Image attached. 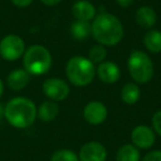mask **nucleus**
I'll list each match as a JSON object with an SVG mask.
<instances>
[{"label":"nucleus","instance_id":"nucleus-1","mask_svg":"<svg viewBox=\"0 0 161 161\" xmlns=\"http://www.w3.org/2000/svg\"><path fill=\"white\" fill-rule=\"evenodd\" d=\"M124 25L115 14L102 12L92 22V36L104 47H115L124 38Z\"/></svg>","mask_w":161,"mask_h":161},{"label":"nucleus","instance_id":"nucleus-2","mask_svg":"<svg viewBox=\"0 0 161 161\" xmlns=\"http://www.w3.org/2000/svg\"><path fill=\"white\" fill-rule=\"evenodd\" d=\"M38 117L36 104L25 97H16L10 99L5 106V118L11 126L19 129L28 128Z\"/></svg>","mask_w":161,"mask_h":161},{"label":"nucleus","instance_id":"nucleus-3","mask_svg":"<svg viewBox=\"0 0 161 161\" xmlns=\"http://www.w3.org/2000/svg\"><path fill=\"white\" fill-rule=\"evenodd\" d=\"M65 74L67 80L77 87L87 86L94 80L96 75V67L88 58L76 55L72 56L66 63Z\"/></svg>","mask_w":161,"mask_h":161},{"label":"nucleus","instance_id":"nucleus-4","mask_svg":"<svg viewBox=\"0 0 161 161\" xmlns=\"http://www.w3.org/2000/svg\"><path fill=\"white\" fill-rule=\"evenodd\" d=\"M23 66L30 75H43L52 66V55L43 45H31L23 54Z\"/></svg>","mask_w":161,"mask_h":161},{"label":"nucleus","instance_id":"nucleus-5","mask_svg":"<svg viewBox=\"0 0 161 161\" xmlns=\"http://www.w3.org/2000/svg\"><path fill=\"white\" fill-rule=\"evenodd\" d=\"M127 67L130 76L137 84H146L153 76V63L150 56L141 50H134L129 54Z\"/></svg>","mask_w":161,"mask_h":161},{"label":"nucleus","instance_id":"nucleus-6","mask_svg":"<svg viewBox=\"0 0 161 161\" xmlns=\"http://www.w3.org/2000/svg\"><path fill=\"white\" fill-rule=\"evenodd\" d=\"M25 52V41L16 34H9L0 41V55L6 61H16Z\"/></svg>","mask_w":161,"mask_h":161},{"label":"nucleus","instance_id":"nucleus-7","mask_svg":"<svg viewBox=\"0 0 161 161\" xmlns=\"http://www.w3.org/2000/svg\"><path fill=\"white\" fill-rule=\"evenodd\" d=\"M42 91L44 95L53 102H62L66 99L69 94V84L64 80L58 77L47 78L43 82Z\"/></svg>","mask_w":161,"mask_h":161},{"label":"nucleus","instance_id":"nucleus-8","mask_svg":"<svg viewBox=\"0 0 161 161\" xmlns=\"http://www.w3.org/2000/svg\"><path fill=\"white\" fill-rule=\"evenodd\" d=\"M107 107L99 101H92L85 105L83 117L90 125H101L107 118Z\"/></svg>","mask_w":161,"mask_h":161},{"label":"nucleus","instance_id":"nucleus-9","mask_svg":"<svg viewBox=\"0 0 161 161\" xmlns=\"http://www.w3.org/2000/svg\"><path fill=\"white\" fill-rule=\"evenodd\" d=\"M132 145L138 149H149L156 141V134L153 129L146 125H139L131 131Z\"/></svg>","mask_w":161,"mask_h":161},{"label":"nucleus","instance_id":"nucleus-10","mask_svg":"<svg viewBox=\"0 0 161 161\" xmlns=\"http://www.w3.org/2000/svg\"><path fill=\"white\" fill-rule=\"evenodd\" d=\"M106 148L97 141H91L80 148L78 159L80 161H106Z\"/></svg>","mask_w":161,"mask_h":161},{"label":"nucleus","instance_id":"nucleus-11","mask_svg":"<svg viewBox=\"0 0 161 161\" xmlns=\"http://www.w3.org/2000/svg\"><path fill=\"white\" fill-rule=\"evenodd\" d=\"M96 75L105 84H114L120 78V69L112 61H104L96 67Z\"/></svg>","mask_w":161,"mask_h":161},{"label":"nucleus","instance_id":"nucleus-12","mask_svg":"<svg viewBox=\"0 0 161 161\" xmlns=\"http://www.w3.org/2000/svg\"><path fill=\"white\" fill-rule=\"evenodd\" d=\"M72 14L75 20L91 22L97 16V11L95 6L88 0H77L72 6Z\"/></svg>","mask_w":161,"mask_h":161},{"label":"nucleus","instance_id":"nucleus-13","mask_svg":"<svg viewBox=\"0 0 161 161\" xmlns=\"http://www.w3.org/2000/svg\"><path fill=\"white\" fill-rule=\"evenodd\" d=\"M135 19L141 28L150 30L157 22V14L150 6H142L136 11Z\"/></svg>","mask_w":161,"mask_h":161},{"label":"nucleus","instance_id":"nucleus-14","mask_svg":"<svg viewBox=\"0 0 161 161\" xmlns=\"http://www.w3.org/2000/svg\"><path fill=\"white\" fill-rule=\"evenodd\" d=\"M30 74L25 69H17L8 75L7 83L12 91H21L29 84Z\"/></svg>","mask_w":161,"mask_h":161},{"label":"nucleus","instance_id":"nucleus-15","mask_svg":"<svg viewBox=\"0 0 161 161\" xmlns=\"http://www.w3.org/2000/svg\"><path fill=\"white\" fill-rule=\"evenodd\" d=\"M60 113V108L56 102L53 101H45L39 106L38 108V117L40 120L44 123L52 121L58 117Z\"/></svg>","mask_w":161,"mask_h":161},{"label":"nucleus","instance_id":"nucleus-16","mask_svg":"<svg viewBox=\"0 0 161 161\" xmlns=\"http://www.w3.org/2000/svg\"><path fill=\"white\" fill-rule=\"evenodd\" d=\"M143 44L149 52L158 54L161 52V31L150 29L143 36Z\"/></svg>","mask_w":161,"mask_h":161},{"label":"nucleus","instance_id":"nucleus-17","mask_svg":"<svg viewBox=\"0 0 161 161\" xmlns=\"http://www.w3.org/2000/svg\"><path fill=\"white\" fill-rule=\"evenodd\" d=\"M69 32L76 40H85L92 34V23L87 21L75 20L71 25Z\"/></svg>","mask_w":161,"mask_h":161},{"label":"nucleus","instance_id":"nucleus-18","mask_svg":"<svg viewBox=\"0 0 161 161\" xmlns=\"http://www.w3.org/2000/svg\"><path fill=\"white\" fill-rule=\"evenodd\" d=\"M121 99L127 105H134L139 101L141 96V92L137 83H127L124 85L120 92Z\"/></svg>","mask_w":161,"mask_h":161},{"label":"nucleus","instance_id":"nucleus-19","mask_svg":"<svg viewBox=\"0 0 161 161\" xmlns=\"http://www.w3.org/2000/svg\"><path fill=\"white\" fill-rule=\"evenodd\" d=\"M116 161H140V152L134 145H124L116 153Z\"/></svg>","mask_w":161,"mask_h":161},{"label":"nucleus","instance_id":"nucleus-20","mask_svg":"<svg viewBox=\"0 0 161 161\" xmlns=\"http://www.w3.org/2000/svg\"><path fill=\"white\" fill-rule=\"evenodd\" d=\"M106 58H107V51H106L105 47L102 44L94 45L91 47L90 52H88V60L94 64H101L102 62L106 61Z\"/></svg>","mask_w":161,"mask_h":161},{"label":"nucleus","instance_id":"nucleus-21","mask_svg":"<svg viewBox=\"0 0 161 161\" xmlns=\"http://www.w3.org/2000/svg\"><path fill=\"white\" fill-rule=\"evenodd\" d=\"M51 161H80L77 154L69 149L58 150L51 157Z\"/></svg>","mask_w":161,"mask_h":161},{"label":"nucleus","instance_id":"nucleus-22","mask_svg":"<svg viewBox=\"0 0 161 161\" xmlns=\"http://www.w3.org/2000/svg\"><path fill=\"white\" fill-rule=\"evenodd\" d=\"M153 130L161 137V110H158L153 114L151 119Z\"/></svg>","mask_w":161,"mask_h":161},{"label":"nucleus","instance_id":"nucleus-23","mask_svg":"<svg viewBox=\"0 0 161 161\" xmlns=\"http://www.w3.org/2000/svg\"><path fill=\"white\" fill-rule=\"evenodd\" d=\"M141 161H161V150H153L148 152Z\"/></svg>","mask_w":161,"mask_h":161},{"label":"nucleus","instance_id":"nucleus-24","mask_svg":"<svg viewBox=\"0 0 161 161\" xmlns=\"http://www.w3.org/2000/svg\"><path fill=\"white\" fill-rule=\"evenodd\" d=\"M33 0H11V3L19 8H25L32 3Z\"/></svg>","mask_w":161,"mask_h":161},{"label":"nucleus","instance_id":"nucleus-25","mask_svg":"<svg viewBox=\"0 0 161 161\" xmlns=\"http://www.w3.org/2000/svg\"><path fill=\"white\" fill-rule=\"evenodd\" d=\"M115 1H116L117 5L121 8L130 7V6L132 5V3H134V0H115Z\"/></svg>","mask_w":161,"mask_h":161},{"label":"nucleus","instance_id":"nucleus-26","mask_svg":"<svg viewBox=\"0 0 161 161\" xmlns=\"http://www.w3.org/2000/svg\"><path fill=\"white\" fill-rule=\"evenodd\" d=\"M62 0H41V3H44L45 6H56L61 3Z\"/></svg>","mask_w":161,"mask_h":161},{"label":"nucleus","instance_id":"nucleus-27","mask_svg":"<svg viewBox=\"0 0 161 161\" xmlns=\"http://www.w3.org/2000/svg\"><path fill=\"white\" fill-rule=\"evenodd\" d=\"M3 117H5V108L3 107V104H0V121H1Z\"/></svg>","mask_w":161,"mask_h":161},{"label":"nucleus","instance_id":"nucleus-28","mask_svg":"<svg viewBox=\"0 0 161 161\" xmlns=\"http://www.w3.org/2000/svg\"><path fill=\"white\" fill-rule=\"evenodd\" d=\"M3 80H1V78H0V96L3 95Z\"/></svg>","mask_w":161,"mask_h":161}]
</instances>
